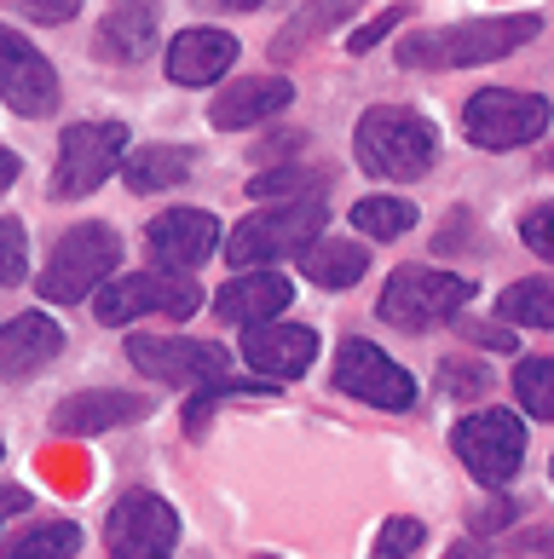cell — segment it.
Returning <instances> with one entry per match:
<instances>
[{
    "mask_svg": "<svg viewBox=\"0 0 554 559\" xmlns=\"http://www.w3.org/2000/svg\"><path fill=\"white\" fill-rule=\"evenodd\" d=\"M197 7H209V12H260L266 0H197Z\"/></svg>",
    "mask_w": 554,
    "mask_h": 559,
    "instance_id": "41",
    "label": "cell"
},
{
    "mask_svg": "<svg viewBox=\"0 0 554 559\" xmlns=\"http://www.w3.org/2000/svg\"><path fill=\"white\" fill-rule=\"evenodd\" d=\"M145 254L156 272H197L202 260L220 254V219L209 209H168L145 225Z\"/></svg>",
    "mask_w": 554,
    "mask_h": 559,
    "instance_id": "14",
    "label": "cell"
},
{
    "mask_svg": "<svg viewBox=\"0 0 554 559\" xmlns=\"http://www.w3.org/2000/svg\"><path fill=\"white\" fill-rule=\"evenodd\" d=\"M24 508H35V502H30V490H17V485H0V531H7V525H12Z\"/></svg>",
    "mask_w": 554,
    "mask_h": 559,
    "instance_id": "38",
    "label": "cell"
},
{
    "mask_svg": "<svg viewBox=\"0 0 554 559\" xmlns=\"http://www.w3.org/2000/svg\"><path fill=\"white\" fill-rule=\"evenodd\" d=\"M156 47V0H110L105 24H98V52L110 64H139Z\"/></svg>",
    "mask_w": 554,
    "mask_h": 559,
    "instance_id": "21",
    "label": "cell"
},
{
    "mask_svg": "<svg viewBox=\"0 0 554 559\" xmlns=\"http://www.w3.org/2000/svg\"><path fill=\"white\" fill-rule=\"evenodd\" d=\"M497 318L515 329H549L554 323V283L549 277H520L497 295Z\"/></svg>",
    "mask_w": 554,
    "mask_h": 559,
    "instance_id": "27",
    "label": "cell"
},
{
    "mask_svg": "<svg viewBox=\"0 0 554 559\" xmlns=\"http://www.w3.org/2000/svg\"><path fill=\"white\" fill-rule=\"evenodd\" d=\"M549 121H554V105L526 87H480L462 105V133L474 151H520V144L549 133Z\"/></svg>",
    "mask_w": 554,
    "mask_h": 559,
    "instance_id": "7",
    "label": "cell"
},
{
    "mask_svg": "<svg viewBox=\"0 0 554 559\" xmlns=\"http://www.w3.org/2000/svg\"><path fill=\"white\" fill-rule=\"evenodd\" d=\"M243 364L260 369V381H295L318 364V329L306 323H243Z\"/></svg>",
    "mask_w": 554,
    "mask_h": 559,
    "instance_id": "16",
    "label": "cell"
},
{
    "mask_svg": "<svg viewBox=\"0 0 554 559\" xmlns=\"http://www.w3.org/2000/svg\"><path fill=\"white\" fill-rule=\"evenodd\" d=\"M353 156H358V168L369 179L410 185L439 162V128L422 110L376 105V110H364L358 128H353Z\"/></svg>",
    "mask_w": 554,
    "mask_h": 559,
    "instance_id": "2",
    "label": "cell"
},
{
    "mask_svg": "<svg viewBox=\"0 0 554 559\" xmlns=\"http://www.w3.org/2000/svg\"><path fill=\"white\" fill-rule=\"evenodd\" d=\"M191 168H197V156L185 151V144H128V156H121L116 174L133 197H156V191H168V185H185Z\"/></svg>",
    "mask_w": 554,
    "mask_h": 559,
    "instance_id": "22",
    "label": "cell"
},
{
    "mask_svg": "<svg viewBox=\"0 0 554 559\" xmlns=\"http://www.w3.org/2000/svg\"><path fill=\"white\" fill-rule=\"evenodd\" d=\"M179 548V508L156 490L116 496L105 520V554L110 559H174Z\"/></svg>",
    "mask_w": 554,
    "mask_h": 559,
    "instance_id": "11",
    "label": "cell"
},
{
    "mask_svg": "<svg viewBox=\"0 0 554 559\" xmlns=\"http://www.w3.org/2000/svg\"><path fill=\"white\" fill-rule=\"evenodd\" d=\"M58 70L52 58L30 47V35L0 24V105L17 116H52L58 110Z\"/></svg>",
    "mask_w": 554,
    "mask_h": 559,
    "instance_id": "13",
    "label": "cell"
},
{
    "mask_svg": "<svg viewBox=\"0 0 554 559\" xmlns=\"http://www.w3.org/2000/svg\"><path fill=\"white\" fill-rule=\"evenodd\" d=\"M17 12L35 17V24H70L81 12V0H17Z\"/></svg>",
    "mask_w": 554,
    "mask_h": 559,
    "instance_id": "37",
    "label": "cell"
},
{
    "mask_svg": "<svg viewBox=\"0 0 554 559\" xmlns=\"http://www.w3.org/2000/svg\"><path fill=\"white\" fill-rule=\"evenodd\" d=\"M462 335L474 346H485V352H497V358H515V346H520V335L503 329V323H462Z\"/></svg>",
    "mask_w": 554,
    "mask_h": 559,
    "instance_id": "35",
    "label": "cell"
},
{
    "mask_svg": "<svg viewBox=\"0 0 554 559\" xmlns=\"http://www.w3.org/2000/svg\"><path fill=\"white\" fill-rule=\"evenodd\" d=\"M145 416H151L145 392L98 386V392H70V399L52 409V432H58V439H93V432L133 427V421H145Z\"/></svg>",
    "mask_w": 554,
    "mask_h": 559,
    "instance_id": "17",
    "label": "cell"
},
{
    "mask_svg": "<svg viewBox=\"0 0 554 559\" xmlns=\"http://www.w3.org/2000/svg\"><path fill=\"white\" fill-rule=\"evenodd\" d=\"M468 300H474V277L434 272V265H399L376 300V318L404 329V335H427V329L457 318Z\"/></svg>",
    "mask_w": 554,
    "mask_h": 559,
    "instance_id": "5",
    "label": "cell"
},
{
    "mask_svg": "<svg viewBox=\"0 0 554 559\" xmlns=\"http://www.w3.org/2000/svg\"><path fill=\"white\" fill-rule=\"evenodd\" d=\"M58 352H64V323L52 312H17L12 323H0V381H30L40 376Z\"/></svg>",
    "mask_w": 554,
    "mask_h": 559,
    "instance_id": "18",
    "label": "cell"
},
{
    "mask_svg": "<svg viewBox=\"0 0 554 559\" xmlns=\"http://www.w3.org/2000/svg\"><path fill=\"white\" fill-rule=\"evenodd\" d=\"M295 300V283L278 277V265H260V272H243L220 288L214 312L220 323H266V318H283Z\"/></svg>",
    "mask_w": 554,
    "mask_h": 559,
    "instance_id": "20",
    "label": "cell"
},
{
    "mask_svg": "<svg viewBox=\"0 0 554 559\" xmlns=\"http://www.w3.org/2000/svg\"><path fill=\"white\" fill-rule=\"evenodd\" d=\"M255 202H295V197H323V174L313 168H260L249 179Z\"/></svg>",
    "mask_w": 554,
    "mask_h": 559,
    "instance_id": "28",
    "label": "cell"
},
{
    "mask_svg": "<svg viewBox=\"0 0 554 559\" xmlns=\"http://www.w3.org/2000/svg\"><path fill=\"white\" fill-rule=\"evenodd\" d=\"M0 455H7V450H0Z\"/></svg>",
    "mask_w": 554,
    "mask_h": 559,
    "instance_id": "44",
    "label": "cell"
},
{
    "mask_svg": "<svg viewBox=\"0 0 554 559\" xmlns=\"http://www.w3.org/2000/svg\"><path fill=\"white\" fill-rule=\"evenodd\" d=\"M427 543V525L416 520V513H393L381 531H376V548H369V559H410Z\"/></svg>",
    "mask_w": 554,
    "mask_h": 559,
    "instance_id": "30",
    "label": "cell"
},
{
    "mask_svg": "<svg viewBox=\"0 0 554 559\" xmlns=\"http://www.w3.org/2000/svg\"><path fill=\"white\" fill-rule=\"evenodd\" d=\"M30 283V231L24 219H0V288Z\"/></svg>",
    "mask_w": 554,
    "mask_h": 559,
    "instance_id": "31",
    "label": "cell"
},
{
    "mask_svg": "<svg viewBox=\"0 0 554 559\" xmlns=\"http://www.w3.org/2000/svg\"><path fill=\"white\" fill-rule=\"evenodd\" d=\"M260 559H283V554H260Z\"/></svg>",
    "mask_w": 554,
    "mask_h": 559,
    "instance_id": "43",
    "label": "cell"
},
{
    "mask_svg": "<svg viewBox=\"0 0 554 559\" xmlns=\"http://www.w3.org/2000/svg\"><path fill=\"white\" fill-rule=\"evenodd\" d=\"M116 265H121V237H116V225L105 219H93V225H70L64 237H58L52 248V260L40 265V300L47 306H75V300H87L105 277H116Z\"/></svg>",
    "mask_w": 554,
    "mask_h": 559,
    "instance_id": "4",
    "label": "cell"
},
{
    "mask_svg": "<svg viewBox=\"0 0 554 559\" xmlns=\"http://www.w3.org/2000/svg\"><path fill=\"white\" fill-rule=\"evenodd\" d=\"M364 7V0H306V7L290 17V24L278 29V40H272V52L278 58H295V52H306V40H318V35H330L335 24H346Z\"/></svg>",
    "mask_w": 554,
    "mask_h": 559,
    "instance_id": "24",
    "label": "cell"
},
{
    "mask_svg": "<svg viewBox=\"0 0 554 559\" xmlns=\"http://www.w3.org/2000/svg\"><path fill=\"white\" fill-rule=\"evenodd\" d=\"M295 105V87L283 75H249V81H232L214 105H209V128L220 133H243V128H260Z\"/></svg>",
    "mask_w": 554,
    "mask_h": 559,
    "instance_id": "19",
    "label": "cell"
},
{
    "mask_svg": "<svg viewBox=\"0 0 554 559\" xmlns=\"http://www.w3.org/2000/svg\"><path fill=\"white\" fill-rule=\"evenodd\" d=\"M468 225H474L468 214H450V219H445V231H439V242H434L439 254H457V248L468 242Z\"/></svg>",
    "mask_w": 554,
    "mask_h": 559,
    "instance_id": "39",
    "label": "cell"
},
{
    "mask_svg": "<svg viewBox=\"0 0 554 559\" xmlns=\"http://www.w3.org/2000/svg\"><path fill=\"white\" fill-rule=\"evenodd\" d=\"M450 450H457V462L468 467L474 485L503 490L526 467V421L508 416V409H474L450 432Z\"/></svg>",
    "mask_w": 554,
    "mask_h": 559,
    "instance_id": "8",
    "label": "cell"
},
{
    "mask_svg": "<svg viewBox=\"0 0 554 559\" xmlns=\"http://www.w3.org/2000/svg\"><path fill=\"white\" fill-rule=\"evenodd\" d=\"M404 17H410V7H387V12H376L369 24H358L353 35H346V52H353V58H364L369 47H381V40L393 35V29L404 24Z\"/></svg>",
    "mask_w": 554,
    "mask_h": 559,
    "instance_id": "33",
    "label": "cell"
},
{
    "mask_svg": "<svg viewBox=\"0 0 554 559\" xmlns=\"http://www.w3.org/2000/svg\"><path fill=\"white\" fill-rule=\"evenodd\" d=\"M128 128L121 121H70L64 139H58V162H52V197L58 202H75V197H93L105 185L121 156H128Z\"/></svg>",
    "mask_w": 554,
    "mask_h": 559,
    "instance_id": "9",
    "label": "cell"
},
{
    "mask_svg": "<svg viewBox=\"0 0 554 559\" xmlns=\"http://www.w3.org/2000/svg\"><path fill=\"white\" fill-rule=\"evenodd\" d=\"M335 386L346 399L376 404V409H410L416 404V376H410L387 346L364 341V335L335 346Z\"/></svg>",
    "mask_w": 554,
    "mask_h": 559,
    "instance_id": "12",
    "label": "cell"
},
{
    "mask_svg": "<svg viewBox=\"0 0 554 559\" xmlns=\"http://www.w3.org/2000/svg\"><path fill=\"white\" fill-rule=\"evenodd\" d=\"M543 35L538 12H497V17H468V24L422 29L399 40V70H474L531 47Z\"/></svg>",
    "mask_w": 554,
    "mask_h": 559,
    "instance_id": "1",
    "label": "cell"
},
{
    "mask_svg": "<svg viewBox=\"0 0 554 559\" xmlns=\"http://www.w3.org/2000/svg\"><path fill=\"white\" fill-rule=\"evenodd\" d=\"M491 369L480 364V358H457V352H450V358L439 364V386L450 392V399H480V392H491Z\"/></svg>",
    "mask_w": 554,
    "mask_h": 559,
    "instance_id": "32",
    "label": "cell"
},
{
    "mask_svg": "<svg viewBox=\"0 0 554 559\" xmlns=\"http://www.w3.org/2000/svg\"><path fill=\"white\" fill-rule=\"evenodd\" d=\"M515 520H520V502H508V496H497V502H485V508H480L468 525H474V536H497V531H508Z\"/></svg>",
    "mask_w": 554,
    "mask_h": 559,
    "instance_id": "36",
    "label": "cell"
},
{
    "mask_svg": "<svg viewBox=\"0 0 554 559\" xmlns=\"http://www.w3.org/2000/svg\"><path fill=\"white\" fill-rule=\"evenodd\" d=\"M202 306V288L179 272H133V277H105L93 288V318L110 329H128L139 318H174L185 323Z\"/></svg>",
    "mask_w": 554,
    "mask_h": 559,
    "instance_id": "6",
    "label": "cell"
},
{
    "mask_svg": "<svg viewBox=\"0 0 554 559\" xmlns=\"http://www.w3.org/2000/svg\"><path fill=\"white\" fill-rule=\"evenodd\" d=\"M81 554V525L75 520H35L30 531H17L0 559H75Z\"/></svg>",
    "mask_w": 554,
    "mask_h": 559,
    "instance_id": "26",
    "label": "cell"
},
{
    "mask_svg": "<svg viewBox=\"0 0 554 559\" xmlns=\"http://www.w3.org/2000/svg\"><path fill=\"white\" fill-rule=\"evenodd\" d=\"M346 219H353V231H364L369 242H399L404 231H416V202L410 197H358Z\"/></svg>",
    "mask_w": 554,
    "mask_h": 559,
    "instance_id": "25",
    "label": "cell"
},
{
    "mask_svg": "<svg viewBox=\"0 0 554 559\" xmlns=\"http://www.w3.org/2000/svg\"><path fill=\"white\" fill-rule=\"evenodd\" d=\"M17 174H24V162H17V151H0V197L17 185Z\"/></svg>",
    "mask_w": 554,
    "mask_h": 559,
    "instance_id": "40",
    "label": "cell"
},
{
    "mask_svg": "<svg viewBox=\"0 0 554 559\" xmlns=\"http://www.w3.org/2000/svg\"><path fill=\"white\" fill-rule=\"evenodd\" d=\"M520 242H526L538 260H554V209H549V202H538V209L520 219Z\"/></svg>",
    "mask_w": 554,
    "mask_h": 559,
    "instance_id": "34",
    "label": "cell"
},
{
    "mask_svg": "<svg viewBox=\"0 0 554 559\" xmlns=\"http://www.w3.org/2000/svg\"><path fill=\"white\" fill-rule=\"evenodd\" d=\"M445 559H485V548H480V543H450Z\"/></svg>",
    "mask_w": 554,
    "mask_h": 559,
    "instance_id": "42",
    "label": "cell"
},
{
    "mask_svg": "<svg viewBox=\"0 0 554 559\" xmlns=\"http://www.w3.org/2000/svg\"><path fill=\"white\" fill-rule=\"evenodd\" d=\"M237 52H243V40L232 29L191 24V29H179L168 47H162V75H168L174 87H214V81L232 75Z\"/></svg>",
    "mask_w": 554,
    "mask_h": 559,
    "instance_id": "15",
    "label": "cell"
},
{
    "mask_svg": "<svg viewBox=\"0 0 554 559\" xmlns=\"http://www.w3.org/2000/svg\"><path fill=\"white\" fill-rule=\"evenodd\" d=\"M300 272L318 288L341 295V288H353L358 277H369V242H358V237H313L300 248Z\"/></svg>",
    "mask_w": 554,
    "mask_h": 559,
    "instance_id": "23",
    "label": "cell"
},
{
    "mask_svg": "<svg viewBox=\"0 0 554 559\" xmlns=\"http://www.w3.org/2000/svg\"><path fill=\"white\" fill-rule=\"evenodd\" d=\"M515 392H520L526 416L549 421V416H554V364H549V358H520V369H515Z\"/></svg>",
    "mask_w": 554,
    "mask_h": 559,
    "instance_id": "29",
    "label": "cell"
},
{
    "mask_svg": "<svg viewBox=\"0 0 554 559\" xmlns=\"http://www.w3.org/2000/svg\"><path fill=\"white\" fill-rule=\"evenodd\" d=\"M128 364L145 369L162 386H214L232 381V352L220 341H191V335H128Z\"/></svg>",
    "mask_w": 554,
    "mask_h": 559,
    "instance_id": "10",
    "label": "cell"
},
{
    "mask_svg": "<svg viewBox=\"0 0 554 559\" xmlns=\"http://www.w3.org/2000/svg\"><path fill=\"white\" fill-rule=\"evenodd\" d=\"M323 219H330V202H323V197L260 202L249 219H237L232 231H225V260H232L237 272H260V265H278V260L300 254V248L323 231Z\"/></svg>",
    "mask_w": 554,
    "mask_h": 559,
    "instance_id": "3",
    "label": "cell"
}]
</instances>
